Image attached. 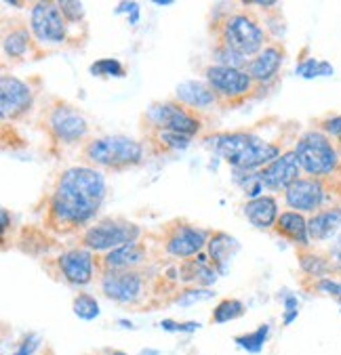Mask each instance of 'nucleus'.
<instances>
[{
	"label": "nucleus",
	"instance_id": "nucleus-1",
	"mask_svg": "<svg viewBox=\"0 0 341 355\" xmlns=\"http://www.w3.org/2000/svg\"><path fill=\"white\" fill-rule=\"evenodd\" d=\"M106 200V179L101 171L76 164L57 175L47 198L44 227L57 236L85 232Z\"/></svg>",
	"mask_w": 341,
	"mask_h": 355
},
{
	"label": "nucleus",
	"instance_id": "nucleus-2",
	"mask_svg": "<svg viewBox=\"0 0 341 355\" xmlns=\"http://www.w3.org/2000/svg\"><path fill=\"white\" fill-rule=\"evenodd\" d=\"M211 36L213 44L228 46L238 55L251 59L272 42L267 38V30L263 28L259 15L251 9V5H242L236 11L217 13L211 24Z\"/></svg>",
	"mask_w": 341,
	"mask_h": 355
},
{
	"label": "nucleus",
	"instance_id": "nucleus-3",
	"mask_svg": "<svg viewBox=\"0 0 341 355\" xmlns=\"http://www.w3.org/2000/svg\"><path fill=\"white\" fill-rule=\"evenodd\" d=\"M81 160L93 168L124 171L142 164L144 146L124 135H106L93 137L81 150Z\"/></svg>",
	"mask_w": 341,
	"mask_h": 355
},
{
	"label": "nucleus",
	"instance_id": "nucleus-4",
	"mask_svg": "<svg viewBox=\"0 0 341 355\" xmlns=\"http://www.w3.org/2000/svg\"><path fill=\"white\" fill-rule=\"evenodd\" d=\"M42 128L55 146H76L89 141V120L70 101L51 97L42 110Z\"/></svg>",
	"mask_w": 341,
	"mask_h": 355
},
{
	"label": "nucleus",
	"instance_id": "nucleus-5",
	"mask_svg": "<svg viewBox=\"0 0 341 355\" xmlns=\"http://www.w3.org/2000/svg\"><path fill=\"white\" fill-rule=\"evenodd\" d=\"M204 83L213 89V93L217 97V105L222 110L238 107V105L247 103L249 99L257 97L263 89L247 74V69L224 67L217 63H211L207 69H204Z\"/></svg>",
	"mask_w": 341,
	"mask_h": 355
},
{
	"label": "nucleus",
	"instance_id": "nucleus-6",
	"mask_svg": "<svg viewBox=\"0 0 341 355\" xmlns=\"http://www.w3.org/2000/svg\"><path fill=\"white\" fill-rule=\"evenodd\" d=\"M295 154L306 177H335L341 171L337 146L322 130L303 132L295 144Z\"/></svg>",
	"mask_w": 341,
	"mask_h": 355
},
{
	"label": "nucleus",
	"instance_id": "nucleus-7",
	"mask_svg": "<svg viewBox=\"0 0 341 355\" xmlns=\"http://www.w3.org/2000/svg\"><path fill=\"white\" fill-rule=\"evenodd\" d=\"M101 293L120 303V305H140L148 299L154 279L152 273L144 269H126V271H108L99 279Z\"/></svg>",
	"mask_w": 341,
	"mask_h": 355
},
{
	"label": "nucleus",
	"instance_id": "nucleus-8",
	"mask_svg": "<svg viewBox=\"0 0 341 355\" xmlns=\"http://www.w3.org/2000/svg\"><path fill=\"white\" fill-rule=\"evenodd\" d=\"M142 236V227L135 225L128 219L122 217H108L101 219L93 225H89L81 236H78V244L91 252H110L114 248H120L128 242L140 240Z\"/></svg>",
	"mask_w": 341,
	"mask_h": 355
},
{
	"label": "nucleus",
	"instance_id": "nucleus-9",
	"mask_svg": "<svg viewBox=\"0 0 341 355\" xmlns=\"http://www.w3.org/2000/svg\"><path fill=\"white\" fill-rule=\"evenodd\" d=\"M337 187V177H301L285 191V202L297 212H320L328 206H337L333 198Z\"/></svg>",
	"mask_w": 341,
	"mask_h": 355
},
{
	"label": "nucleus",
	"instance_id": "nucleus-10",
	"mask_svg": "<svg viewBox=\"0 0 341 355\" xmlns=\"http://www.w3.org/2000/svg\"><path fill=\"white\" fill-rule=\"evenodd\" d=\"M144 120H146L148 128H165V130L179 132V135H188L192 139L204 126L202 112H196V110L179 103L177 99L150 105L148 112L144 114Z\"/></svg>",
	"mask_w": 341,
	"mask_h": 355
},
{
	"label": "nucleus",
	"instance_id": "nucleus-11",
	"mask_svg": "<svg viewBox=\"0 0 341 355\" xmlns=\"http://www.w3.org/2000/svg\"><path fill=\"white\" fill-rule=\"evenodd\" d=\"M211 234L202 227L192 225L185 219H173L163 225L160 230V244L163 250L173 259H194L209 244Z\"/></svg>",
	"mask_w": 341,
	"mask_h": 355
},
{
	"label": "nucleus",
	"instance_id": "nucleus-12",
	"mask_svg": "<svg viewBox=\"0 0 341 355\" xmlns=\"http://www.w3.org/2000/svg\"><path fill=\"white\" fill-rule=\"evenodd\" d=\"M30 30L40 44L49 46L65 44L70 38V26L59 9V3H51V0L30 5Z\"/></svg>",
	"mask_w": 341,
	"mask_h": 355
},
{
	"label": "nucleus",
	"instance_id": "nucleus-13",
	"mask_svg": "<svg viewBox=\"0 0 341 355\" xmlns=\"http://www.w3.org/2000/svg\"><path fill=\"white\" fill-rule=\"evenodd\" d=\"M34 105V91L28 83L3 74L0 78V116L3 120H24Z\"/></svg>",
	"mask_w": 341,
	"mask_h": 355
},
{
	"label": "nucleus",
	"instance_id": "nucleus-14",
	"mask_svg": "<svg viewBox=\"0 0 341 355\" xmlns=\"http://www.w3.org/2000/svg\"><path fill=\"white\" fill-rule=\"evenodd\" d=\"M150 261V246L142 240L128 242L120 248L95 257V269L99 273L108 271H126V269H144Z\"/></svg>",
	"mask_w": 341,
	"mask_h": 355
},
{
	"label": "nucleus",
	"instance_id": "nucleus-15",
	"mask_svg": "<svg viewBox=\"0 0 341 355\" xmlns=\"http://www.w3.org/2000/svg\"><path fill=\"white\" fill-rule=\"evenodd\" d=\"M257 179L269 191H287L297 179H301V166L297 160L295 150L281 154L274 162H269L257 173Z\"/></svg>",
	"mask_w": 341,
	"mask_h": 355
},
{
	"label": "nucleus",
	"instance_id": "nucleus-16",
	"mask_svg": "<svg viewBox=\"0 0 341 355\" xmlns=\"http://www.w3.org/2000/svg\"><path fill=\"white\" fill-rule=\"evenodd\" d=\"M55 265L67 284H72V286H87V284H91V279H93L95 257L91 250L76 246V248L61 252L57 257Z\"/></svg>",
	"mask_w": 341,
	"mask_h": 355
},
{
	"label": "nucleus",
	"instance_id": "nucleus-17",
	"mask_svg": "<svg viewBox=\"0 0 341 355\" xmlns=\"http://www.w3.org/2000/svg\"><path fill=\"white\" fill-rule=\"evenodd\" d=\"M285 57H287V49H285V44L283 42H278V40H272L261 53H257L249 63H247V74L259 85V87H263V85H267V83H272L276 76H278V72H281V67H283V63H285Z\"/></svg>",
	"mask_w": 341,
	"mask_h": 355
},
{
	"label": "nucleus",
	"instance_id": "nucleus-18",
	"mask_svg": "<svg viewBox=\"0 0 341 355\" xmlns=\"http://www.w3.org/2000/svg\"><path fill=\"white\" fill-rule=\"evenodd\" d=\"M244 217L249 219L251 225H255L257 230H274L276 221H278V202L272 196H259L249 200L242 206Z\"/></svg>",
	"mask_w": 341,
	"mask_h": 355
},
{
	"label": "nucleus",
	"instance_id": "nucleus-19",
	"mask_svg": "<svg viewBox=\"0 0 341 355\" xmlns=\"http://www.w3.org/2000/svg\"><path fill=\"white\" fill-rule=\"evenodd\" d=\"M175 99L196 112L209 110L213 105H217V97L213 93V89L202 83V80H185L175 89Z\"/></svg>",
	"mask_w": 341,
	"mask_h": 355
},
{
	"label": "nucleus",
	"instance_id": "nucleus-20",
	"mask_svg": "<svg viewBox=\"0 0 341 355\" xmlns=\"http://www.w3.org/2000/svg\"><path fill=\"white\" fill-rule=\"evenodd\" d=\"M341 230V206H328L320 212H314V215L308 219V236L310 242H324L328 238H333L335 234H339Z\"/></svg>",
	"mask_w": 341,
	"mask_h": 355
},
{
	"label": "nucleus",
	"instance_id": "nucleus-21",
	"mask_svg": "<svg viewBox=\"0 0 341 355\" xmlns=\"http://www.w3.org/2000/svg\"><path fill=\"white\" fill-rule=\"evenodd\" d=\"M274 232L278 236H283L285 240L297 244L299 248H308L312 244L310 236H308V219L301 215V212H297V210L281 212L278 221L274 225Z\"/></svg>",
	"mask_w": 341,
	"mask_h": 355
},
{
	"label": "nucleus",
	"instance_id": "nucleus-22",
	"mask_svg": "<svg viewBox=\"0 0 341 355\" xmlns=\"http://www.w3.org/2000/svg\"><path fill=\"white\" fill-rule=\"evenodd\" d=\"M217 275V269L200 257L185 259L179 267V279L183 284H190L192 288H209L211 284H215Z\"/></svg>",
	"mask_w": 341,
	"mask_h": 355
},
{
	"label": "nucleus",
	"instance_id": "nucleus-23",
	"mask_svg": "<svg viewBox=\"0 0 341 355\" xmlns=\"http://www.w3.org/2000/svg\"><path fill=\"white\" fill-rule=\"evenodd\" d=\"M32 30H28L26 24H15L11 30L5 28L3 32V51L11 61H24L30 51L36 46L32 40Z\"/></svg>",
	"mask_w": 341,
	"mask_h": 355
},
{
	"label": "nucleus",
	"instance_id": "nucleus-24",
	"mask_svg": "<svg viewBox=\"0 0 341 355\" xmlns=\"http://www.w3.org/2000/svg\"><path fill=\"white\" fill-rule=\"evenodd\" d=\"M238 242L224 234V232H213L207 244V252L211 257V265L217 269V273H226L228 271V263L230 259L238 252Z\"/></svg>",
	"mask_w": 341,
	"mask_h": 355
},
{
	"label": "nucleus",
	"instance_id": "nucleus-25",
	"mask_svg": "<svg viewBox=\"0 0 341 355\" xmlns=\"http://www.w3.org/2000/svg\"><path fill=\"white\" fill-rule=\"evenodd\" d=\"M297 259H299V267L301 271L308 275V277H314V279H320V277H328L331 273H339L331 261V257L326 252H318V250H312L310 246L308 248H299L297 252Z\"/></svg>",
	"mask_w": 341,
	"mask_h": 355
},
{
	"label": "nucleus",
	"instance_id": "nucleus-26",
	"mask_svg": "<svg viewBox=\"0 0 341 355\" xmlns=\"http://www.w3.org/2000/svg\"><path fill=\"white\" fill-rule=\"evenodd\" d=\"M146 130H148V144L154 148L156 154L185 150L192 144V137L188 135H179V132L165 130V128H146Z\"/></svg>",
	"mask_w": 341,
	"mask_h": 355
},
{
	"label": "nucleus",
	"instance_id": "nucleus-27",
	"mask_svg": "<svg viewBox=\"0 0 341 355\" xmlns=\"http://www.w3.org/2000/svg\"><path fill=\"white\" fill-rule=\"evenodd\" d=\"M244 313V305L238 299H224L211 315V324H226L230 320H236Z\"/></svg>",
	"mask_w": 341,
	"mask_h": 355
},
{
	"label": "nucleus",
	"instance_id": "nucleus-28",
	"mask_svg": "<svg viewBox=\"0 0 341 355\" xmlns=\"http://www.w3.org/2000/svg\"><path fill=\"white\" fill-rule=\"evenodd\" d=\"M333 65L322 61V59H306L303 63L297 65V74L306 80H314L320 76H333Z\"/></svg>",
	"mask_w": 341,
	"mask_h": 355
},
{
	"label": "nucleus",
	"instance_id": "nucleus-29",
	"mask_svg": "<svg viewBox=\"0 0 341 355\" xmlns=\"http://www.w3.org/2000/svg\"><path fill=\"white\" fill-rule=\"evenodd\" d=\"M267 336H269V326H267V324H263V326H259L255 332H249V334L236 336V345H238V347H242V349H244V351H249V353H259V351H261V347L265 345Z\"/></svg>",
	"mask_w": 341,
	"mask_h": 355
},
{
	"label": "nucleus",
	"instance_id": "nucleus-30",
	"mask_svg": "<svg viewBox=\"0 0 341 355\" xmlns=\"http://www.w3.org/2000/svg\"><path fill=\"white\" fill-rule=\"evenodd\" d=\"M72 309H74L76 318L87 320V322H89V320H95V318L99 315V303L95 301V297L87 295V293H81V295L74 299Z\"/></svg>",
	"mask_w": 341,
	"mask_h": 355
},
{
	"label": "nucleus",
	"instance_id": "nucleus-31",
	"mask_svg": "<svg viewBox=\"0 0 341 355\" xmlns=\"http://www.w3.org/2000/svg\"><path fill=\"white\" fill-rule=\"evenodd\" d=\"M91 74L95 76H103V78H122L126 74L124 65L118 59H99L91 65Z\"/></svg>",
	"mask_w": 341,
	"mask_h": 355
},
{
	"label": "nucleus",
	"instance_id": "nucleus-32",
	"mask_svg": "<svg viewBox=\"0 0 341 355\" xmlns=\"http://www.w3.org/2000/svg\"><path fill=\"white\" fill-rule=\"evenodd\" d=\"M59 9L67 21V26H78L85 21V7L83 3H74V0H61Z\"/></svg>",
	"mask_w": 341,
	"mask_h": 355
},
{
	"label": "nucleus",
	"instance_id": "nucleus-33",
	"mask_svg": "<svg viewBox=\"0 0 341 355\" xmlns=\"http://www.w3.org/2000/svg\"><path fill=\"white\" fill-rule=\"evenodd\" d=\"M40 349H42V336L36 334V332H30V334H26V336L17 343L13 355H36Z\"/></svg>",
	"mask_w": 341,
	"mask_h": 355
},
{
	"label": "nucleus",
	"instance_id": "nucleus-34",
	"mask_svg": "<svg viewBox=\"0 0 341 355\" xmlns=\"http://www.w3.org/2000/svg\"><path fill=\"white\" fill-rule=\"evenodd\" d=\"M211 297H213V293L209 288H185L175 299V303L177 305H192V303H198V301H209Z\"/></svg>",
	"mask_w": 341,
	"mask_h": 355
},
{
	"label": "nucleus",
	"instance_id": "nucleus-35",
	"mask_svg": "<svg viewBox=\"0 0 341 355\" xmlns=\"http://www.w3.org/2000/svg\"><path fill=\"white\" fill-rule=\"evenodd\" d=\"M318 130H322L324 135H328L331 139H341V114L337 116H328L324 120L318 122Z\"/></svg>",
	"mask_w": 341,
	"mask_h": 355
},
{
	"label": "nucleus",
	"instance_id": "nucleus-36",
	"mask_svg": "<svg viewBox=\"0 0 341 355\" xmlns=\"http://www.w3.org/2000/svg\"><path fill=\"white\" fill-rule=\"evenodd\" d=\"M160 328L163 330H169V332H194L200 328V324L196 322H175V320H163L160 322Z\"/></svg>",
	"mask_w": 341,
	"mask_h": 355
},
{
	"label": "nucleus",
	"instance_id": "nucleus-37",
	"mask_svg": "<svg viewBox=\"0 0 341 355\" xmlns=\"http://www.w3.org/2000/svg\"><path fill=\"white\" fill-rule=\"evenodd\" d=\"M299 313V303L295 297H285V318H283V324L289 326Z\"/></svg>",
	"mask_w": 341,
	"mask_h": 355
},
{
	"label": "nucleus",
	"instance_id": "nucleus-38",
	"mask_svg": "<svg viewBox=\"0 0 341 355\" xmlns=\"http://www.w3.org/2000/svg\"><path fill=\"white\" fill-rule=\"evenodd\" d=\"M326 254L331 257V261H333L335 269H337V271H341V234H339V236H337V240L331 244V248L326 250Z\"/></svg>",
	"mask_w": 341,
	"mask_h": 355
},
{
	"label": "nucleus",
	"instance_id": "nucleus-39",
	"mask_svg": "<svg viewBox=\"0 0 341 355\" xmlns=\"http://www.w3.org/2000/svg\"><path fill=\"white\" fill-rule=\"evenodd\" d=\"M7 232H9V210L3 208V234H7Z\"/></svg>",
	"mask_w": 341,
	"mask_h": 355
},
{
	"label": "nucleus",
	"instance_id": "nucleus-40",
	"mask_svg": "<svg viewBox=\"0 0 341 355\" xmlns=\"http://www.w3.org/2000/svg\"><path fill=\"white\" fill-rule=\"evenodd\" d=\"M335 146H337V152H339V156H341V139H337V144H335Z\"/></svg>",
	"mask_w": 341,
	"mask_h": 355
},
{
	"label": "nucleus",
	"instance_id": "nucleus-41",
	"mask_svg": "<svg viewBox=\"0 0 341 355\" xmlns=\"http://www.w3.org/2000/svg\"><path fill=\"white\" fill-rule=\"evenodd\" d=\"M108 355H126V353H122V351H110Z\"/></svg>",
	"mask_w": 341,
	"mask_h": 355
},
{
	"label": "nucleus",
	"instance_id": "nucleus-42",
	"mask_svg": "<svg viewBox=\"0 0 341 355\" xmlns=\"http://www.w3.org/2000/svg\"><path fill=\"white\" fill-rule=\"evenodd\" d=\"M142 355H158V353H156V351H144Z\"/></svg>",
	"mask_w": 341,
	"mask_h": 355
},
{
	"label": "nucleus",
	"instance_id": "nucleus-43",
	"mask_svg": "<svg viewBox=\"0 0 341 355\" xmlns=\"http://www.w3.org/2000/svg\"><path fill=\"white\" fill-rule=\"evenodd\" d=\"M93 355H101V353H93Z\"/></svg>",
	"mask_w": 341,
	"mask_h": 355
},
{
	"label": "nucleus",
	"instance_id": "nucleus-44",
	"mask_svg": "<svg viewBox=\"0 0 341 355\" xmlns=\"http://www.w3.org/2000/svg\"><path fill=\"white\" fill-rule=\"evenodd\" d=\"M339 305H341V301H339Z\"/></svg>",
	"mask_w": 341,
	"mask_h": 355
}]
</instances>
